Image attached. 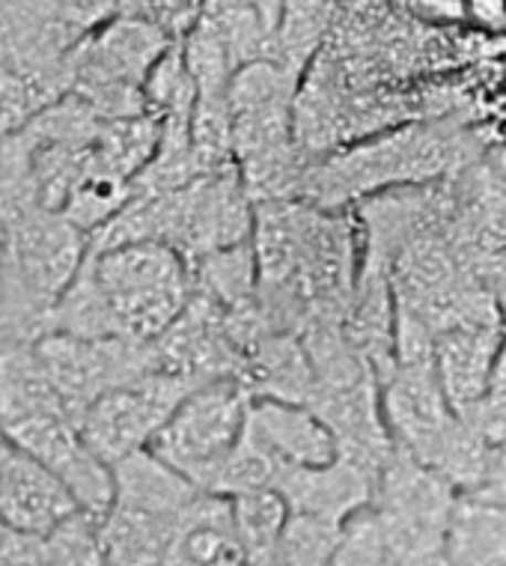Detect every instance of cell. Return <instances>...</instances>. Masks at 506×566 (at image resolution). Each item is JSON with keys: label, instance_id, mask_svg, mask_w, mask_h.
Here are the masks:
<instances>
[{"label": "cell", "instance_id": "10", "mask_svg": "<svg viewBox=\"0 0 506 566\" xmlns=\"http://www.w3.org/2000/svg\"><path fill=\"white\" fill-rule=\"evenodd\" d=\"M102 21L89 0H0V54L21 66H63Z\"/></svg>", "mask_w": 506, "mask_h": 566}, {"label": "cell", "instance_id": "5", "mask_svg": "<svg viewBox=\"0 0 506 566\" xmlns=\"http://www.w3.org/2000/svg\"><path fill=\"white\" fill-rule=\"evenodd\" d=\"M173 42L167 30L149 21L123 15L102 21L68 54V93L84 98L102 119L149 114L144 87Z\"/></svg>", "mask_w": 506, "mask_h": 566}, {"label": "cell", "instance_id": "7", "mask_svg": "<svg viewBox=\"0 0 506 566\" xmlns=\"http://www.w3.org/2000/svg\"><path fill=\"white\" fill-rule=\"evenodd\" d=\"M447 239L467 277L506 313V174L486 156L450 176Z\"/></svg>", "mask_w": 506, "mask_h": 566}, {"label": "cell", "instance_id": "11", "mask_svg": "<svg viewBox=\"0 0 506 566\" xmlns=\"http://www.w3.org/2000/svg\"><path fill=\"white\" fill-rule=\"evenodd\" d=\"M504 319H474L432 334L435 373L458 418L477 427L486 411Z\"/></svg>", "mask_w": 506, "mask_h": 566}, {"label": "cell", "instance_id": "23", "mask_svg": "<svg viewBox=\"0 0 506 566\" xmlns=\"http://www.w3.org/2000/svg\"><path fill=\"white\" fill-rule=\"evenodd\" d=\"M342 527L346 525L289 513L281 552H277V566H331L334 552L340 546Z\"/></svg>", "mask_w": 506, "mask_h": 566}, {"label": "cell", "instance_id": "8", "mask_svg": "<svg viewBox=\"0 0 506 566\" xmlns=\"http://www.w3.org/2000/svg\"><path fill=\"white\" fill-rule=\"evenodd\" d=\"M33 349L78 427L87 418L89 406L107 391L156 373L152 343L128 337H75L49 332L33 343Z\"/></svg>", "mask_w": 506, "mask_h": 566}, {"label": "cell", "instance_id": "2", "mask_svg": "<svg viewBox=\"0 0 506 566\" xmlns=\"http://www.w3.org/2000/svg\"><path fill=\"white\" fill-rule=\"evenodd\" d=\"M0 420L12 448L49 465L81 510L105 516L114 501V469L89 450L33 343H0Z\"/></svg>", "mask_w": 506, "mask_h": 566}, {"label": "cell", "instance_id": "15", "mask_svg": "<svg viewBox=\"0 0 506 566\" xmlns=\"http://www.w3.org/2000/svg\"><path fill=\"white\" fill-rule=\"evenodd\" d=\"M247 432L281 465H295V469L331 465L342 453L331 423L310 402L253 397L247 411Z\"/></svg>", "mask_w": 506, "mask_h": 566}, {"label": "cell", "instance_id": "12", "mask_svg": "<svg viewBox=\"0 0 506 566\" xmlns=\"http://www.w3.org/2000/svg\"><path fill=\"white\" fill-rule=\"evenodd\" d=\"M450 566H506V444L483 480L456 489L447 522Z\"/></svg>", "mask_w": 506, "mask_h": 566}, {"label": "cell", "instance_id": "13", "mask_svg": "<svg viewBox=\"0 0 506 566\" xmlns=\"http://www.w3.org/2000/svg\"><path fill=\"white\" fill-rule=\"evenodd\" d=\"M81 504L63 480L40 459L19 448L0 457V522L28 537H45L51 527L78 513Z\"/></svg>", "mask_w": 506, "mask_h": 566}, {"label": "cell", "instance_id": "30", "mask_svg": "<svg viewBox=\"0 0 506 566\" xmlns=\"http://www.w3.org/2000/svg\"><path fill=\"white\" fill-rule=\"evenodd\" d=\"M10 534H12L10 527H7V525H3V522H0V548L7 546V539H10Z\"/></svg>", "mask_w": 506, "mask_h": 566}, {"label": "cell", "instance_id": "16", "mask_svg": "<svg viewBox=\"0 0 506 566\" xmlns=\"http://www.w3.org/2000/svg\"><path fill=\"white\" fill-rule=\"evenodd\" d=\"M165 566H247L233 501L200 492L176 527Z\"/></svg>", "mask_w": 506, "mask_h": 566}, {"label": "cell", "instance_id": "6", "mask_svg": "<svg viewBox=\"0 0 506 566\" xmlns=\"http://www.w3.org/2000/svg\"><path fill=\"white\" fill-rule=\"evenodd\" d=\"M251 400V388L239 376L203 381L179 402L149 450L205 492L214 471L244 436Z\"/></svg>", "mask_w": 506, "mask_h": 566}, {"label": "cell", "instance_id": "21", "mask_svg": "<svg viewBox=\"0 0 506 566\" xmlns=\"http://www.w3.org/2000/svg\"><path fill=\"white\" fill-rule=\"evenodd\" d=\"M36 566H105L102 516L78 510L40 537Z\"/></svg>", "mask_w": 506, "mask_h": 566}, {"label": "cell", "instance_id": "19", "mask_svg": "<svg viewBox=\"0 0 506 566\" xmlns=\"http://www.w3.org/2000/svg\"><path fill=\"white\" fill-rule=\"evenodd\" d=\"M331 3L334 0H286L274 63H281L293 78L302 81L307 63L319 49L321 33L328 28V15H331Z\"/></svg>", "mask_w": 506, "mask_h": 566}, {"label": "cell", "instance_id": "28", "mask_svg": "<svg viewBox=\"0 0 506 566\" xmlns=\"http://www.w3.org/2000/svg\"><path fill=\"white\" fill-rule=\"evenodd\" d=\"M483 149H486L488 161H492L497 170H504L506 174V119H500V123L492 126V132H488L486 137V147Z\"/></svg>", "mask_w": 506, "mask_h": 566}, {"label": "cell", "instance_id": "26", "mask_svg": "<svg viewBox=\"0 0 506 566\" xmlns=\"http://www.w3.org/2000/svg\"><path fill=\"white\" fill-rule=\"evenodd\" d=\"M0 343H24L15 323V302H12L10 263H7V227L0 221Z\"/></svg>", "mask_w": 506, "mask_h": 566}, {"label": "cell", "instance_id": "29", "mask_svg": "<svg viewBox=\"0 0 506 566\" xmlns=\"http://www.w3.org/2000/svg\"><path fill=\"white\" fill-rule=\"evenodd\" d=\"M10 448L12 444H10V439H7V430H3V420H0V457H3V453H7Z\"/></svg>", "mask_w": 506, "mask_h": 566}, {"label": "cell", "instance_id": "20", "mask_svg": "<svg viewBox=\"0 0 506 566\" xmlns=\"http://www.w3.org/2000/svg\"><path fill=\"white\" fill-rule=\"evenodd\" d=\"M281 462L268 453V450L253 439L247 427L233 453L221 462V469L214 471V478L209 480L205 492L212 495H224V499H239L247 492H263V489H274L277 478H281Z\"/></svg>", "mask_w": 506, "mask_h": 566}, {"label": "cell", "instance_id": "18", "mask_svg": "<svg viewBox=\"0 0 506 566\" xmlns=\"http://www.w3.org/2000/svg\"><path fill=\"white\" fill-rule=\"evenodd\" d=\"M131 197H135V182L131 179H123V176L110 174V170L87 165V170L81 174L75 188L68 191L66 203H63L60 212L72 224L81 227L84 233L93 235L110 218H117Z\"/></svg>", "mask_w": 506, "mask_h": 566}, {"label": "cell", "instance_id": "17", "mask_svg": "<svg viewBox=\"0 0 506 566\" xmlns=\"http://www.w3.org/2000/svg\"><path fill=\"white\" fill-rule=\"evenodd\" d=\"M233 501L235 525L242 537L247 566H277L283 531L289 522V504L283 501L277 489L247 492Z\"/></svg>", "mask_w": 506, "mask_h": 566}, {"label": "cell", "instance_id": "14", "mask_svg": "<svg viewBox=\"0 0 506 566\" xmlns=\"http://www.w3.org/2000/svg\"><path fill=\"white\" fill-rule=\"evenodd\" d=\"M376 483H379V471L340 453V459H334L331 465H319V469L283 465L274 489L289 504V513L346 525L360 510L370 507Z\"/></svg>", "mask_w": 506, "mask_h": 566}, {"label": "cell", "instance_id": "4", "mask_svg": "<svg viewBox=\"0 0 506 566\" xmlns=\"http://www.w3.org/2000/svg\"><path fill=\"white\" fill-rule=\"evenodd\" d=\"M3 227L19 337L36 343L51 332V313L87 260L89 235L45 206H33Z\"/></svg>", "mask_w": 506, "mask_h": 566}, {"label": "cell", "instance_id": "27", "mask_svg": "<svg viewBox=\"0 0 506 566\" xmlns=\"http://www.w3.org/2000/svg\"><path fill=\"white\" fill-rule=\"evenodd\" d=\"M462 15L486 30H506V0H462Z\"/></svg>", "mask_w": 506, "mask_h": 566}, {"label": "cell", "instance_id": "24", "mask_svg": "<svg viewBox=\"0 0 506 566\" xmlns=\"http://www.w3.org/2000/svg\"><path fill=\"white\" fill-rule=\"evenodd\" d=\"M331 566H397V557L370 507L346 522Z\"/></svg>", "mask_w": 506, "mask_h": 566}, {"label": "cell", "instance_id": "3", "mask_svg": "<svg viewBox=\"0 0 506 566\" xmlns=\"http://www.w3.org/2000/svg\"><path fill=\"white\" fill-rule=\"evenodd\" d=\"M114 337L152 343L194 298L186 254L165 242H128L87 254Z\"/></svg>", "mask_w": 506, "mask_h": 566}, {"label": "cell", "instance_id": "1", "mask_svg": "<svg viewBox=\"0 0 506 566\" xmlns=\"http://www.w3.org/2000/svg\"><path fill=\"white\" fill-rule=\"evenodd\" d=\"M483 156V137L465 123H411L307 161L298 200L346 209L384 191L450 179Z\"/></svg>", "mask_w": 506, "mask_h": 566}, {"label": "cell", "instance_id": "22", "mask_svg": "<svg viewBox=\"0 0 506 566\" xmlns=\"http://www.w3.org/2000/svg\"><path fill=\"white\" fill-rule=\"evenodd\" d=\"M40 203L33 147L24 128L15 135H0V221L28 212Z\"/></svg>", "mask_w": 506, "mask_h": 566}, {"label": "cell", "instance_id": "9", "mask_svg": "<svg viewBox=\"0 0 506 566\" xmlns=\"http://www.w3.org/2000/svg\"><path fill=\"white\" fill-rule=\"evenodd\" d=\"M194 388V381L182 376L147 373L93 402L81 423V436L89 450L114 469L137 450H147Z\"/></svg>", "mask_w": 506, "mask_h": 566}, {"label": "cell", "instance_id": "25", "mask_svg": "<svg viewBox=\"0 0 506 566\" xmlns=\"http://www.w3.org/2000/svg\"><path fill=\"white\" fill-rule=\"evenodd\" d=\"M479 432L492 444H506V316L504 328H500V349H497L492 391H488L486 411H483V420H479Z\"/></svg>", "mask_w": 506, "mask_h": 566}]
</instances>
